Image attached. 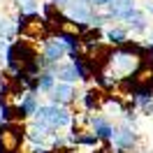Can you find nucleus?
Wrapping results in <instances>:
<instances>
[{
    "instance_id": "f257e3e1",
    "label": "nucleus",
    "mask_w": 153,
    "mask_h": 153,
    "mask_svg": "<svg viewBox=\"0 0 153 153\" xmlns=\"http://www.w3.org/2000/svg\"><path fill=\"white\" fill-rule=\"evenodd\" d=\"M19 33L23 39H30V42H39V39H44L47 42L51 37V26H49V21L44 16H39V14H21L19 16Z\"/></svg>"
},
{
    "instance_id": "f03ea898",
    "label": "nucleus",
    "mask_w": 153,
    "mask_h": 153,
    "mask_svg": "<svg viewBox=\"0 0 153 153\" xmlns=\"http://www.w3.org/2000/svg\"><path fill=\"white\" fill-rule=\"evenodd\" d=\"M26 142V125L21 121L0 125V153H23L21 146Z\"/></svg>"
},
{
    "instance_id": "7ed1b4c3",
    "label": "nucleus",
    "mask_w": 153,
    "mask_h": 153,
    "mask_svg": "<svg viewBox=\"0 0 153 153\" xmlns=\"http://www.w3.org/2000/svg\"><path fill=\"white\" fill-rule=\"evenodd\" d=\"M35 123L47 125L51 130L65 128L72 123V114L67 111V107H58V105H42L39 111L35 114Z\"/></svg>"
},
{
    "instance_id": "20e7f679",
    "label": "nucleus",
    "mask_w": 153,
    "mask_h": 153,
    "mask_svg": "<svg viewBox=\"0 0 153 153\" xmlns=\"http://www.w3.org/2000/svg\"><path fill=\"white\" fill-rule=\"evenodd\" d=\"M111 142L118 151H134L137 149V144H139V134L132 130V125H114V137H111Z\"/></svg>"
},
{
    "instance_id": "39448f33",
    "label": "nucleus",
    "mask_w": 153,
    "mask_h": 153,
    "mask_svg": "<svg viewBox=\"0 0 153 153\" xmlns=\"http://www.w3.org/2000/svg\"><path fill=\"white\" fill-rule=\"evenodd\" d=\"M65 56H70V49L63 44V39H58L56 35H53V37H49L47 42H44V47H42V58H44L47 65H56V63H60Z\"/></svg>"
},
{
    "instance_id": "423d86ee",
    "label": "nucleus",
    "mask_w": 153,
    "mask_h": 153,
    "mask_svg": "<svg viewBox=\"0 0 153 153\" xmlns=\"http://www.w3.org/2000/svg\"><path fill=\"white\" fill-rule=\"evenodd\" d=\"M39 100H37V93H30V91H26L23 95H21V100L14 105V111H16V121H26V118H30V116H35L39 111Z\"/></svg>"
},
{
    "instance_id": "0eeeda50",
    "label": "nucleus",
    "mask_w": 153,
    "mask_h": 153,
    "mask_svg": "<svg viewBox=\"0 0 153 153\" xmlns=\"http://www.w3.org/2000/svg\"><path fill=\"white\" fill-rule=\"evenodd\" d=\"M49 100L51 105H58V107H70L72 102L76 100V91H74V84H63L58 81L53 91L49 93Z\"/></svg>"
},
{
    "instance_id": "6e6552de",
    "label": "nucleus",
    "mask_w": 153,
    "mask_h": 153,
    "mask_svg": "<svg viewBox=\"0 0 153 153\" xmlns=\"http://www.w3.org/2000/svg\"><path fill=\"white\" fill-rule=\"evenodd\" d=\"M95 7L93 5H86V2H70L65 7V14L70 16V19L74 21V23H88L91 26V21H93V16H95Z\"/></svg>"
},
{
    "instance_id": "1a4fd4ad",
    "label": "nucleus",
    "mask_w": 153,
    "mask_h": 153,
    "mask_svg": "<svg viewBox=\"0 0 153 153\" xmlns=\"http://www.w3.org/2000/svg\"><path fill=\"white\" fill-rule=\"evenodd\" d=\"M91 128H93V132L100 142H111V137H114V125L109 123V118L102 114H95L91 116Z\"/></svg>"
},
{
    "instance_id": "9d476101",
    "label": "nucleus",
    "mask_w": 153,
    "mask_h": 153,
    "mask_svg": "<svg viewBox=\"0 0 153 153\" xmlns=\"http://www.w3.org/2000/svg\"><path fill=\"white\" fill-rule=\"evenodd\" d=\"M49 70H51L53 76H56L58 81H63V84H74V81H79V74H76V67H74L72 60H70V63L60 60L56 65H49Z\"/></svg>"
},
{
    "instance_id": "9b49d317",
    "label": "nucleus",
    "mask_w": 153,
    "mask_h": 153,
    "mask_svg": "<svg viewBox=\"0 0 153 153\" xmlns=\"http://www.w3.org/2000/svg\"><path fill=\"white\" fill-rule=\"evenodd\" d=\"M134 2H137V0H111V5H109V10H107V12H109L114 19L128 21V16L137 10V7H134Z\"/></svg>"
},
{
    "instance_id": "f8f14e48",
    "label": "nucleus",
    "mask_w": 153,
    "mask_h": 153,
    "mask_svg": "<svg viewBox=\"0 0 153 153\" xmlns=\"http://www.w3.org/2000/svg\"><path fill=\"white\" fill-rule=\"evenodd\" d=\"M51 134H53V130H51V128L39 125V123H33V125H28V128H26V139H28V142H33L35 146H42V144L47 142Z\"/></svg>"
},
{
    "instance_id": "ddd939ff",
    "label": "nucleus",
    "mask_w": 153,
    "mask_h": 153,
    "mask_svg": "<svg viewBox=\"0 0 153 153\" xmlns=\"http://www.w3.org/2000/svg\"><path fill=\"white\" fill-rule=\"evenodd\" d=\"M105 93L100 91V88H88L86 93H84V97H81V102H84V107H86L88 111H95V109H100V107L105 105Z\"/></svg>"
},
{
    "instance_id": "4468645a",
    "label": "nucleus",
    "mask_w": 153,
    "mask_h": 153,
    "mask_svg": "<svg viewBox=\"0 0 153 153\" xmlns=\"http://www.w3.org/2000/svg\"><path fill=\"white\" fill-rule=\"evenodd\" d=\"M128 28L132 30V33H146V28H149V23H146V12L142 10H134L130 16H128Z\"/></svg>"
},
{
    "instance_id": "2eb2a0df",
    "label": "nucleus",
    "mask_w": 153,
    "mask_h": 153,
    "mask_svg": "<svg viewBox=\"0 0 153 153\" xmlns=\"http://www.w3.org/2000/svg\"><path fill=\"white\" fill-rule=\"evenodd\" d=\"M56 84L58 81H56V76H53V72H51V70H44V72L37 76V93H47L49 95Z\"/></svg>"
},
{
    "instance_id": "dca6fc26",
    "label": "nucleus",
    "mask_w": 153,
    "mask_h": 153,
    "mask_svg": "<svg viewBox=\"0 0 153 153\" xmlns=\"http://www.w3.org/2000/svg\"><path fill=\"white\" fill-rule=\"evenodd\" d=\"M107 39H109V44H114V47H121L128 42V30L121 28V26H114V28L107 30Z\"/></svg>"
},
{
    "instance_id": "f3484780",
    "label": "nucleus",
    "mask_w": 153,
    "mask_h": 153,
    "mask_svg": "<svg viewBox=\"0 0 153 153\" xmlns=\"http://www.w3.org/2000/svg\"><path fill=\"white\" fill-rule=\"evenodd\" d=\"M14 33H19V23L7 19V16H2V19H0V37L7 39V37H12Z\"/></svg>"
},
{
    "instance_id": "a211bd4d",
    "label": "nucleus",
    "mask_w": 153,
    "mask_h": 153,
    "mask_svg": "<svg viewBox=\"0 0 153 153\" xmlns=\"http://www.w3.org/2000/svg\"><path fill=\"white\" fill-rule=\"evenodd\" d=\"M97 139L95 132L93 130H81V132L76 134V144H81V146H97Z\"/></svg>"
},
{
    "instance_id": "6ab92c4d",
    "label": "nucleus",
    "mask_w": 153,
    "mask_h": 153,
    "mask_svg": "<svg viewBox=\"0 0 153 153\" xmlns=\"http://www.w3.org/2000/svg\"><path fill=\"white\" fill-rule=\"evenodd\" d=\"M37 10H39L37 0H19V12L21 14L30 16V14H37Z\"/></svg>"
},
{
    "instance_id": "aec40b11",
    "label": "nucleus",
    "mask_w": 153,
    "mask_h": 153,
    "mask_svg": "<svg viewBox=\"0 0 153 153\" xmlns=\"http://www.w3.org/2000/svg\"><path fill=\"white\" fill-rule=\"evenodd\" d=\"M91 5H93V7H109V5H111V0H91Z\"/></svg>"
},
{
    "instance_id": "412c9836",
    "label": "nucleus",
    "mask_w": 153,
    "mask_h": 153,
    "mask_svg": "<svg viewBox=\"0 0 153 153\" xmlns=\"http://www.w3.org/2000/svg\"><path fill=\"white\" fill-rule=\"evenodd\" d=\"M49 2H53L56 7H60V10H65V7L70 5V2H72V0H49Z\"/></svg>"
},
{
    "instance_id": "4be33fe9",
    "label": "nucleus",
    "mask_w": 153,
    "mask_h": 153,
    "mask_svg": "<svg viewBox=\"0 0 153 153\" xmlns=\"http://www.w3.org/2000/svg\"><path fill=\"white\" fill-rule=\"evenodd\" d=\"M30 153H53V151H49L47 146H33V149H30Z\"/></svg>"
},
{
    "instance_id": "5701e85b",
    "label": "nucleus",
    "mask_w": 153,
    "mask_h": 153,
    "mask_svg": "<svg viewBox=\"0 0 153 153\" xmlns=\"http://www.w3.org/2000/svg\"><path fill=\"white\" fill-rule=\"evenodd\" d=\"M142 114H146V116H151V114H153V100L149 102V105H144V107H142Z\"/></svg>"
},
{
    "instance_id": "b1692460",
    "label": "nucleus",
    "mask_w": 153,
    "mask_h": 153,
    "mask_svg": "<svg viewBox=\"0 0 153 153\" xmlns=\"http://www.w3.org/2000/svg\"><path fill=\"white\" fill-rule=\"evenodd\" d=\"M144 12H146V14H153V0H146V5H144Z\"/></svg>"
},
{
    "instance_id": "393cba45",
    "label": "nucleus",
    "mask_w": 153,
    "mask_h": 153,
    "mask_svg": "<svg viewBox=\"0 0 153 153\" xmlns=\"http://www.w3.org/2000/svg\"><path fill=\"white\" fill-rule=\"evenodd\" d=\"M74 2H86V5H91V0H74Z\"/></svg>"
},
{
    "instance_id": "a878e982",
    "label": "nucleus",
    "mask_w": 153,
    "mask_h": 153,
    "mask_svg": "<svg viewBox=\"0 0 153 153\" xmlns=\"http://www.w3.org/2000/svg\"><path fill=\"white\" fill-rule=\"evenodd\" d=\"M0 81H2V79H0Z\"/></svg>"
}]
</instances>
